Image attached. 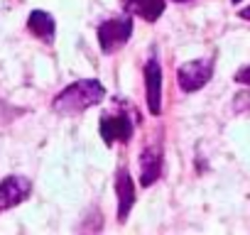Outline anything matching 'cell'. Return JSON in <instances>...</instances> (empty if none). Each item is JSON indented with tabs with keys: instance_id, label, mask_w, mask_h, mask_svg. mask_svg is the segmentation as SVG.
Instances as JSON below:
<instances>
[{
	"instance_id": "cell-6",
	"label": "cell",
	"mask_w": 250,
	"mask_h": 235,
	"mask_svg": "<svg viewBox=\"0 0 250 235\" xmlns=\"http://www.w3.org/2000/svg\"><path fill=\"white\" fill-rule=\"evenodd\" d=\"M145 96H147V110L152 115L162 113V66L157 61V54H152L145 61Z\"/></svg>"
},
{
	"instance_id": "cell-13",
	"label": "cell",
	"mask_w": 250,
	"mask_h": 235,
	"mask_svg": "<svg viewBox=\"0 0 250 235\" xmlns=\"http://www.w3.org/2000/svg\"><path fill=\"white\" fill-rule=\"evenodd\" d=\"M174 3H189V0H174Z\"/></svg>"
},
{
	"instance_id": "cell-8",
	"label": "cell",
	"mask_w": 250,
	"mask_h": 235,
	"mask_svg": "<svg viewBox=\"0 0 250 235\" xmlns=\"http://www.w3.org/2000/svg\"><path fill=\"white\" fill-rule=\"evenodd\" d=\"M140 184L143 186H152L160 176H162V150L155 145H147L140 152Z\"/></svg>"
},
{
	"instance_id": "cell-12",
	"label": "cell",
	"mask_w": 250,
	"mask_h": 235,
	"mask_svg": "<svg viewBox=\"0 0 250 235\" xmlns=\"http://www.w3.org/2000/svg\"><path fill=\"white\" fill-rule=\"evenodd\" d=\"M238 15H240V20H250V5H248V8H243Z\"/></svg>"
},
{
	"instance_id": "cell-2",
	"label": "cell",
	"mask_w": 250,
	"mask_h": 235,
	"mask_svg": "<svg viewBox=\"0 0 250 235\" xmlns=\"http://www.w3.org/2000/svg\"><path fill=\"white\" fill-rule=\"evenodd\" d=\"M133 35V18L128 15H120V18H108L98 25V44L103 54H115L118 49H123L128 44Z\"/></svg>"
},
{
	"instance_id": "cell-7",
	"label": "cell",
	"mask_w": 250,
	"mask_h": 235,
	"mask_svg": "<svg viewBox=\"0 0 250 235\" xmlns=\"http://www.w3.org/2000/svg\"><path fill=\"white\" fill-rule=\"evenodd\" d=\"M115 196H118V220L125 223L130 215V208L135 206V181L130 176V169L128 167H120L115 172Z\"/></svg>"
},
{
	"instance_id": "cell-1",
	"label": "cell",
	"mask_w": 250,
	"mask_h": 235,
	"mask_svg": "<svg viewBox=\"0 0 250 235\" xmlns=\"http://www.w3.org/2000/svg\"><path fill=\"white\" fill-rule=\"evenodd\" d=\"M105 98V88L101 81L96 78H81L74 81L71 86H66L52 103V108L62 115H79L83 110H88L91 105L101 103Z\"/></svg>"
},
{
	"instance_id": "cell-4",
	"label": "cell",
	"mask_w": 250,
	"mask_h": 235,
	"mask_svg": "<svg viewBox=\"0 0 250 235\" xmlns=\"http://www.w3.org/2000/svg\"><path fill=\"white\" fill-rule=\"evenodd\" d=\"M213 59L211 57H201V59H194V61H187L177 69V83L184 93H194V91H201L211 76H213Z\"/></svg>"
},
{
	"instance_id": "cell-14",
	"label": "cell",
	"mask_w": 250,
	"mask_h": 235,
	"mask_svg": "<svg viewBox=\"0 0 250 235\" xmlns=\"http://www.w3.org/2000/svg\"><path fill=\"white\" fill-rule=\"evenodd\" d=\"M233 3H240V0H233Z\"/></svg>"
},
{
	"instance_id": "cell-5",
	"label": "cell",
	"mask_w": 250,
	"mask_h": 235,
	"mask_svg": "<svg viewBox=\"0 0 250 235\" xmlns=\"http://www.w3.org/2000/svg\"><path fill=\"white\" fill-rule=\"evenodd\" d=\"M32 191V184L22 174H10L0 181V211H8L20 206Z\"/></svg>"
},
{
	"instance_id": "cell-11",
	"label": "cell",
	"mask_w": 250,
	"mask_h": 235,
	"mask_svg": "<svg viewBox=\"0 0 250 235\" xmlns=\"http://www.w3.org/2000/svg\"><path fill=\"white\" fill-rule=\"evenodd\" d=\"M235 81H238V83H248V86H250V64H248V66H243V69L235 74Z\"/></svg>"
},
{
	"instance_id": "cell-3",
	"label": "cell",
	"mask_w": 250,
	"mask_h": 235,
	"mask_svg": "<svg viewBox=\"0 0 250 235\" xmlns=\"http://www.w3.org/2000/svg\"><path fill=\"white\" fill-rule=\"evenodd\" d=\"M98 130L101 137L108 147H113L115 142H130L133 133H135V123L133 118L125 113V110H115V113H103L101 120H98Z\"/></svg>"
},
{
	"instance_id": "cell-10",
	"label": "cell",
	"mask_w": 250,
	"mask_h": 235,
	"mask_svg": "<svg viewBox=\"0 0 250 235\" xmlns=\"http://www.w3.org/2000/svg\"><path fill=\"white\" fill-rule=\"evenodd\" d=\"M125 13H130V15H138L147 22H155L162 18L165 13V3L167 0H120Z\"/></svg>"
},
{
	"instance_id": "cell-9",
	"label": "cell",
	"mask_w": 250,
	"mask_h": 235,
	"mask_svg": "<svg viewBox=\"0 0 250 235\" xmlns=\"http://www.w3.org/2000/svg\"><path fill=\"white\" fill-rule=\"evenodd\" d=\"M27 30H30L37 39H42L44 44H52V42H54V32H57V22H54V18H52L49 13H44V10H32L30 18H27Z\"/></svg>"
}]
</instances>
